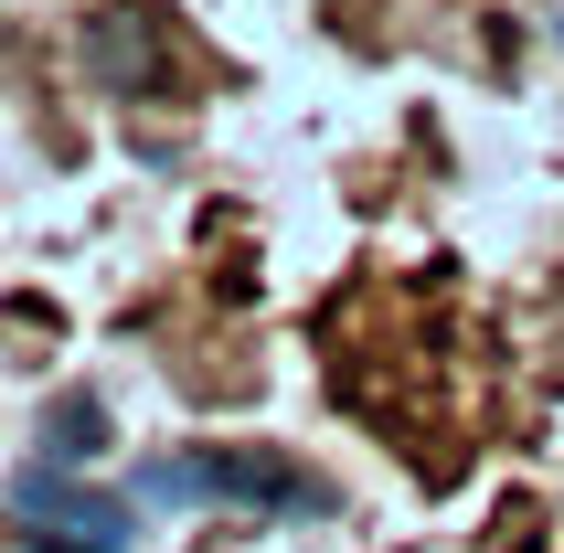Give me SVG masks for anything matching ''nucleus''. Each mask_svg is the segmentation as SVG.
<instances>
[{
  "label": "nucleus",
  "mask_w": 564,
  "mask_h": 553,
  "mask_svg": "<svg viewBox=\"0 0 564 553\" xmlns=\"http://www.w3.org/2000/svg\"><path fill=\"white\" fill-rule=\"evenodd\" d=\"M139 500H235V511H330L319 479L278 458V447H192V458H150Z\"/></svg>",
  "instance_id": "1"
},
{
  "label": "nucleus",
  "mask_w": 564,
  "mask_h": 553,
  "mask_svg": "<svg viewBox=\"0 0 564 553\" xmlns=\"http://www.w3.org/2000/svg\"><path fill=\"white\" fill-rule=\"evenodd\" d=\"M11 511H22V532H54V543H75V553H128V500H107V490H86L64 458H32L22 479H11Z\"/></svg>",
  "instance_id": "2"
},
{
  "label": "nucleus",
  "mask_w": 564,
  "mask_h": 553,
  "mask_svg": "<svg viewBox=\"0 0 564 553\" xmlns=\"http://www.w3.org/2000/svg\"><path fill=\"white\" fill-rule=\"evenodd\" d=\"M86 75L107 96H160V86H171V22H160L150 0L96 11V22H86Z\"/></svg>",
  "instance_id": "3"
},
{
  "label": "nucleus",
  "mask_w": 564,
  "mask_h": 553,
  "mask_svg": "<svg viewBox=\"0 0 564 553\" xmlns=\"http://www.w3.org/2000/svg\"><path fill=\"white\" fill-rule=\"evenodd\" d=\"M43 458L96 468V458H107V404H96V394H54V404H43Z\"/></svg>",
  "instance_id": "4"
},
{
  "label": "nucleus",
  "mask_w": 564,
  "mask_h": 553,
  "mask_svg": "<svg viewBox=\"0 0 564 553\" xmlns=\"http://www.w3.org/2000/svg\"><path fill=\"white\" fill-rule=\"evenodd\" d=\"M554 43H564V32H554Z\"/></svg>",
  "instance_id": "5"
}]
</instances>
